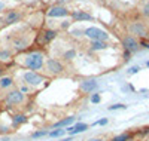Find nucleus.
<instances>
[{
	"mask_svg": "<svg viewBox=\"0 0 149 141\" xmlns=\"http://www.w3.org/2000/svg\"><path fill=\"white\" fill-rule=\"evenodd\" d=\"M122 45H124V48H125L127 52H130V54L136 52V50L139 49V46H140L139 42H137V39H136L134 36H131V34L124 37V39H122Z\"/></svg>",
	"mask_w": 149,
	"mask_h": 141,
	"instance_id": "10",
	"label": "nucleus"
},
{
	"mask_svg": "<svg viewBox=\"0 0 149 141\" xmlns=\"http://www.w3.org/2000/svg\"><path fill=\"white\" fill-rule=\"evenodd\" d=\"M22 17H24V12L21 9H10V10L2 12V17H0V27L17 24L22 19Z\"/></svg>",
	"mask_w": 149,
	"mask_h": 141,
	"instance_id": "5",
	"label": "nucleus"
},
{
	"mask_svg": "<svg viewBox=\"0 0 149 141\" xmlns=\"http://www.w3.org/2000/svg\"><path fill=\"white\" fill-rule=\"evenodd\" d=\"M140 12H142V15H143L145 18H149V0H146V2L142 5Z\"/></svg>",
	"mask_w": 149,
	"mask_h": 141,
	"instance_id": "21",
	"label": "nucleus"
},
{
	"mask_svg": "<svg viewBox=\"0 0 149 141\" xmlns=\"http://www.w3.org/2000/svg\"><path fill=\"white\" fill-rule=\"evenodd\" d=\"M139 70H140L139 67H133V68H130V71H128V73H130V74H134V73H137Z\"/></svg>",
	"mask_w": 149,
	"mask_h": 141,
	"instance_id": "27",
	"label": "nucleus"
},
{
	"mask_svg": "<svg viewBox=\"0 0 149 141\" xmlns=\"http://www.w3.org/2000/svg\"><path fill=\"white\" fill-rule=\"evenodd\" d=\"M98 83L94 80V79H90V80H84L81 83V91L85 92V94H90V92H94L95 89H97Z\"/></svg>",
	"mask_w": 149,
	"mask_h": 141,
	"instance_id": "13",
	"label": "nucleus"
},
{
	"mask_svg": "<svg viewBox=\"0 0 149 141\" xmlns=\"http://www.w3.org/2000/svg\"><path fill=\"white\" fill-rule=\"evenodd\" d=\"M72 18L74 21H85V19H91V15L84 12V10H74L72 14Z\"/></svg>",
	"mask_w": 149,
	"mask_h": 141,
	"instance_id": "16",
	"label": "nucleus"
},
{
	"mask_svg": "<svg viewBox=\"0 0 149 141\" xmlns=\"http://www.w3.org/2000/svg\"><path fill=\"white\" fill-rule=\"evenodd\" d=\"M36 37H40V43L42 45H46V43H49V42H52L55 37H57V31L55 30H45V31H42L40 34H37ZM34 42H37V40H34Z\"/></svg>",
	"mask_w": 149,
	"mask_h": 141,
	"instance_id": "12",
	"label": "nucleus"
},
{
	"mask_svg": "<svg viewBox=\"0 0 149 141\" xmlns=\"http://www.w3.org/2000/svg\"><path fill=\"white\" fill-rule=\"evenodd\" d=\"M46 15L51 17V18H61V17H69L70 12L64 6H52V8L48 9Z\"/></svg>",
	"mask_w": 149,
	"mask_h": 141,
	"instance_id": "11",
	"label": "nucleus"
},
{
	"mask_svg": "<svg viewBox=\"0 0 149 141\" xmlns=\"http://www.w3.org/2000/svg\"><path fill=\"white\" fill-rule=\"evenodd\" d=\"M0 111H2V107H0Z\"/></svg>",
	"mask_w": 149,
	"mask_h": 141,
	"instance_id": "33",
	"label": "nucleus"
},
{
	"mask_svg": "<svg viewBox=\"0 0 149 141\" xmlns=\"http://www.w3.org/2000/svg\"><path fill=\"white\" fill-rule=\"evenodd\" d=\"M82 33H84V36L90 37L91 40H103V42H106L109 39V34L104 30L97 28V27H88V28H85Z\"/></svg>",
	"mask_w": 149,
	"mask_h": 141,
	"instance_id": "7",
	"label": "nucleus"
},
{
	"mask_svg": "<svg viewBox=\"0 0 149 141\" xmlns=\"http://www.w3.org/2000/svg\"><path fill=\"white\" fill-rule=\"evenodd\" d=\"M63 134H66V129H63V128H58V129H55V131H51V132H48V135L51 137V138H55V137H61Z\"/></svg>",
	"mask_w": 149,
	"mask_h": 141,
	"instance_id": "22",
	"label": "nucleus"
},
{
	"mask_svg": "<svg viewBox=\"0 0 149 141\" xmlns=\"http://www.w3.org/2000/svg\"><path fill=\"white\" fill-rule=\"evenodd\" d=\"M91 101H93V102H98V101H100V95H98V94H95V95H93V98H91Z\"/></svg>",
	"mask_w": 149,
	"mask_h": 141,
	"instance_id": "26",
	"label": "nucleus"
},
{
	"mask_svg": "<svg viewBox=\"0 0 149 141\" xmlns=\"http://www.w3.org/2000/svg\"><path fill=\"white\" fill-rule=\"evenodd\" d=\"M2 101H3V104L6 107H19L26 102V95H24L22 92H19L17 88H14V89H10V91H8L3 95Z\"/></svg>",
	"mask_w": 149,
	"mask_h": 141,
	"instance_id": "4",
	"label": "nucleus"
},
{
	"mask_svg": "<svg viewBox=\"0 0 149 141\" xmlns=\"http://www.w3.org/2000/svg\"><path fill=\"white\" fill-rule=\"evenodd\" d=\"M148 67H149V62H148Z\"/></svg>",
	"mask_w": 149,
	"mask_h": 141,
	"instance_id": "34",
	"label": "nucleus"
},
{
	"mask_svg": "<svg viewBox=\"0 0 149 141\" xmlns=\"http://www.w3.org/2000/svg\"><path fill=\"white\" fill-rule=\"evenodd\" d=\"M42 70H43V74L46 77H57V76H61L64 73L66 66H64V62L58 58H48V59H45Z\"/></svg>",
	"mask_w": 149,
	"mask_h": 141,
	"instance_id": "3",
	"label": "nucleus"
},
{
	"mask_svg": "<svg viewBox=\"0 0 149 141\" xmlns=\"http://www.w3.org/2000/svg\"><path fill=\"white\" fill-rule=\"evenodd\" d=\"M45 79H46V76L43 73H40V71H31L30 70V71H26L22 74V80L21 82L29 85L30 88H37V86L42 85V82H45Z\"/></svg>",
	"mask_w": 149,
	"mask_h": 141,
	"instance_id": "6",
	"label": "nucleus"
},
{
	"mask_svg": "<svg viewBox=\"0 0 149 141\" xmlns=\"http://www.w3.org/2000/svg\"><path fill=\"white\" fill-rule=\"evenodd\" d=\"M63 141H72V140H63Z\"/></svg>",
	"mask_w": 149,
	"mask_h": 141,
	"instance_id": "31",
	"label": "nucleus"
},
{
	"mask_svg": "<svg viewBox=\"0 0 149 141\" xmlns=\"http://www.w3.org/2000/svg\"><path fill=\"white\" fill-rule=\"evenodd\" d=\"M26 122H27L26 114H15V116L12 118V125L14 126H19L21 123H26Z\"/></svg>",
	"mask_w": 149,
	"mask_h": 141,
	"instance_id": "19",
	"label": "nucleus"
},
{
	"mask_svg": "<svg viewBox=\"0 0 149 141\" xmlns=\"http://www.w3.org/2000/svg\"><path fill=\"white\" fill-rule=\"evenodd\" d=\"M36 33L30 27H18L15 30L9 31L5 36V43L9 50H12L15 55L26 52V50L34 43Z\"/></svg>",
	"mask_w": 149,
	"mask_h": 141,
	"instance_id": "1",
	"label": "nucleus"
},
{
	"mask_svg": "<svg viewBox=\"0 0 149 141\" xmlns=\"http://www.w3.org/2000/svg\"><path fill=\"white\" fill-rule=\"evenodd\" d=\"M73 122H74V118H66V119H61L60 122H57L54 125V128H64V126H67V125H70Z\"/></svg>",
	"mask_w": 149,
	"mask_h": 141,
	"instance_id": "20",
	"label": "nucleus"
},
{
	"mask_svg": "<svg viewBox=\"0 0 149 141\" xmlns=\"http://www.w3.org/2000/svg\"><path fill=\"white\" fill-rule=\"evenodd\" d=\"M0 48H2V40H0Z\"/></svg>",
	"mask_w": 149,
	"mask_h": 141,
	"instance_id": "32",
	"label": "nucleus"
},
{
	"mask_svg": "<svg viewBox=\"0 0 149 141\" xmlns=\"http://www.w3.org/2000/svg\"><path fill=\"white\" fill-rule=\"evenodd\" d=\"M106 123H107V119H102V120L95 122V125H106Z\"/></svg>",
	"mask_w": 149,
	"mask_h": 141,
	"instance_id": "28",
	"label": "nucleus"
},
{
	"mask_svg": "<svg viewBox=\"0 0 149 141\" xmlns=\"http://www.w3.org/2000/svg\"><path fill=\"white\" fill-rule=\"evenodd\" d=\"M15 85H17V82L14 80L12 76H8V74L0 76V94H6L8 91L14 89Z\"/></svg>",
	"mask_w": 149,
	"mask_h": 141,
	"instance_id": "9",
	"label": "nucleus"
},
{
	"mask_svg": "<svg viewBox=\"0 0 149 141\" xmlns=\"http://www.w3.org/2000/svg\"><path fill=\"white\" fill-rule=\"evenodd\" d=\"M128 31L131 36H137V37H148V28H146V25L140 21H134L128 25Z\"/></svg>",
	"mask_w": 149,
	"mask_h": 141,
	"instance_id": "8",
	"label": "nucleus"
},
{
	"mask_svg": "<svg viewBox=\"0 0 149 141\" xmlns=\"http://www.w3.org/2000/svg\"><path fill=\"white\" fill-rule=\"evenodd\" d=\"M17 89H18V91L19 92H22L24 95H27V94H31V91H33V88H30L29 85H26V83H24V82H17Z\"/></svg>",
	"mask_w": 149,
	"mask_h": 141,
	"instance_id": "18",
	"label": "nucleus"
},
{
	"mask_svg": "<svg viewBox=\"0 0 149 141\" xmlns=\"http://www.w3.org/2000/svg\"><path fill=\"white\" fill-rule=\"evenodd\" d=\"M118 109H127V106H124V104H115V106H110L109 110H118Z\"/></svg>",
	"mask_w": 149,
	"mask_h": 141,
	"instance_id": "25",
	"label": "nucleus"
},
{
	"mask_svg": "<svg viewBox=\"0 0 149 141\" xmlns=\"http://www.w3.org/2000/svg\"><path fill=\"white\" fill-rule=\"evenodd\" d=\"M3 9H5V3H3V2H0V14L3 12Z\"/></svg>",
	"mask_w": 149,
	"mask_h": 141,
	"instance_id": "30",
	"label": "nucleus"
},
{
	"mask_svg": "<svg viewBox=\"0 0 149 141\" xmlns=\"http://www.w3.org/2000/svg\"><path fill=\"white\" fill-rule=\"evenodd\" d=\"M130 140V134H121V135H116L113 140H112V141H128Z\"/></svg>",
	"mask_w": 149,
	"mask_h": 141,
	"instance_id": "23",
	"label": "nucleus"
},
{
	"mask_svg": "<svg viewBox=\"0 0 149 141\" xmlns=\"http://www.w3.org/2000/svg\"><path fill=\"white\" fill-rule=\"evenodd\" d=\"M88 129V125L86 123H76V125H73L72 128H67V131L70 135H74V134H79V132H84Z\"/></svg>",
	"mask_w": 149,
	"mask_h": 141,
	"instance_id": "15",
	"label": "nucleus"
},
{
	"mask_svg": "<svg viewBox=\"0 0 149 141\" xmlns=\"http://www.w3.org/2000/svg\"><path fill=\"white\" fill-rule=\"evenodd\" d=\"M15 62L22 68H29L31 71H40L45 64V55L42 50H33V52H21L14 57Z\"/></svg>",
	"mask_w": 149,
	"mask_h": 141,
	"instance_id": "2",
	"label": "nucleus"
},
{
	"mask_svg": "<svg viewBox=\"0 0 149 141\" xmlns=\"http://www.w3.org/2000/svg\"><path fill=\"white\" fill-rule=\"evenodd\" d=\"M90 46H91L93 50H102V49H106L107 48V43L103 42V40H93Z\"/></svg>",
	"mask_w": 149,
	"mask_h": 141,
	"instance_id": "17",
	"label": "nucleus"
},
{
	"mask_svg": "<svg viewBox=\"0 0 149 141\" xmlns=\"http://www.w3.org/2000/svg\"><path fill=\"white\" fill-rule=\"evenodd\" d=\"M14 57L15 54L12 52V50H9L8 48H3V49H0V62H10V61H14Z\"/></svg>",
	"mask_w": 149,
	"mask_h": 141,
	"instance_id": "14",
	"label": "nucleus"
},
{
	"mask_svg": "<svg viewBox=\"0 0 149 141\" xmlns=\"http://www.w3.org/2000/svg\"><path fill=\"white\" fill-rule=\"evenodd\" d=\"M48 132L49 131H37V132H34L31 137L33 138H39V137H43V135H48Z\"/></svg>",
	"mask_w": 149,
	"mask_h": 141,
	"instance_id": "24",
	"label": "nucleus"
},
{
	"mask_svg": "<svg viewBox=\"0 0 149 141\" xmlns=\"http://www.w3.org/2000/svg\"><path fill=\"white\" fill-rule=\"evenodd\" d=\"M86 141H104L103 138H90V140H86Z\"/></svg>",
	"mask_w": 149,
	"mask_h": 141,
	"instance_id": "29",
	"label": "nucleus"
}]
</instances>
